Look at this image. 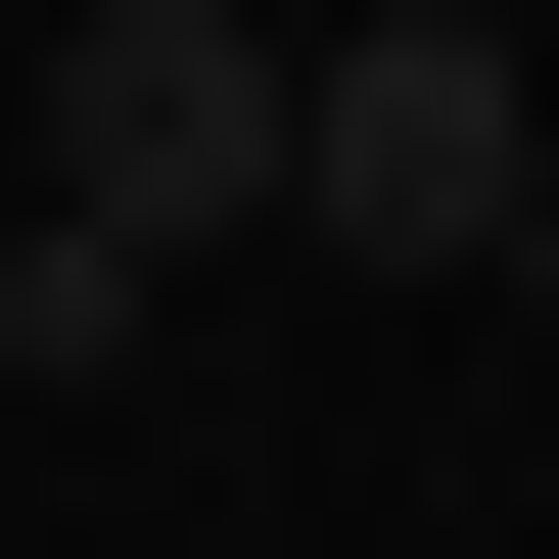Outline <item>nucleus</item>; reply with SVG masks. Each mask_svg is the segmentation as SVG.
<instances>
[{"instance_id": "f257e3e1", "label": "nucleus", "mask_w": 559, "mask_h": 559, "mask_svg": "<svg viewBox=\"0 0 559 559\" xmlns=\"http://www.w3.org/2000/svg\"><path fill=\"white\" fill-rule=\"evenodd\" d=\"M280 187H326V0H94L47 47V234L94 280H234Z\"/></svg>"}, {"instance_id": "f03ea898", "label": "nucleus", "mask_w": 559, "mask_h": 559, "mask_svg": "<svg viewBox=\"0 0 559 559\" xmlns=\"http://www.w3.org/2000/svg\"><path fill=\"white\" fill-rule=\"evenodd\" d=\"M280 234H373V280H513V326H559V140H513V0H373V47H326V187H280Z\"/></svg>"}, {"instance_id": "7ed1b4c3", "label": "nucleus", "mask_w": 559, "mask_h": 559, "mask_svg": "<svg viewBox=\"0 0 559 559\" xmlns=\"http://www.w3.org/2000/svg\"><path fill=\"white\" fill-rule=\"evenodd\" d=\"M326 47H373V0H326Z\"/></svg>"}]
</instances>
